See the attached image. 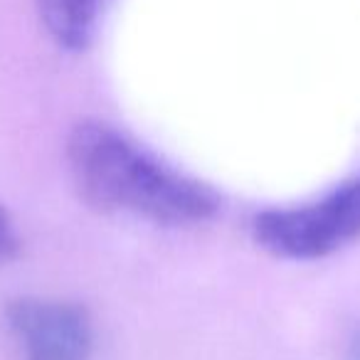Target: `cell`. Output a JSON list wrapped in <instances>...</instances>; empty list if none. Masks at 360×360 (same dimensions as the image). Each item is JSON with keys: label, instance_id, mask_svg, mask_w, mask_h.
<instances>
[{"label": "cell", "instance_id": "6da1fadb", "mask_svg": "<svg viewBox=\"0 0 360 360\" xmlns=\"http://www.w3.org/2000/svg\"><path fill=\"white\" fill-rule=\"evenodd\" d=\"M67 163L79 198L99 212L180 227L207 222L220 210L210 188L163 165L101 121H82L72 129Z\"/></svg>", "mask_w": 360, "mask_h": 360}, {"label": "cell", "instance_id": "7a4b0ae2", "mask_svg": "<svg viewBox=\"0 0 360 360\" xmlns=\"http://www.w3.org/2000/svg\"><path fill=\"white\" fill-rule=\"evenodd\" d=\"M257 245L279 259L314 262L360 237V175L321 200L264 210L252 222Z\"/></svg>", "mask_w": 360, "mask_h": 360}, {"label": "cell", "instance_id": "3957f363", "mask_svg": "<svg viewBox=\"0 0 360 360\" xmlns=\"http://www.w3.org/2000/svg\"><path fill=\"white\" fill-rule=\"evenodd\" d=\"M6 319L25 360H89L91 319L84 306L60 299H15Z\"/></svg>", "mask_w": 360, "mask_h": 360}, {"label": "cell", "instance_id": "277c9868", "mask_svg": "<svg viewBox=\"0 0 360 360\" xmlns=\"http://www.w3.org/2000/svg\"><path fill=\"white\" fill-rule=\"evenodd\" d=\"M47 32L65 50L82 52L94 40L101 0H37Z\"/></svg>", "mask_w": 360, "mask_h": 360}, {"label": "cell", "instance_id": "5b68a950", "mask_svg": "<svg viewBox=\"0 0 360 360\" xmlns=\"http://www.w3.org/2000/svg\"><path fill=\"white\" fill-rule=\"evenodd\" d=\"M20 255V237L8 207L0 202V264H11Z\"/></svg>", "mask_w": 360, "mask_h": 360}, {"label": "cell", "instance_id": "8992f818", "mask_svg": "<svg viewBox=\"0 0 360 360\" xmlns=\"http://www.w3.org/2000/svg\"><path fill=\"white\" fill-rule=\"evenodd\" d=\"M345 360H360V326H355L345 343Z\"/></svg>", "mask_w": 360, "mask_h": 360}]
</instances>
